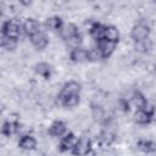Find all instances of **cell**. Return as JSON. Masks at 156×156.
Returning a JSON list of instances; mask_svg holds the SVG:
<instances>
[{
    "label": "cell",
    "instance_id": "6",
    "mask_svg": "<svg viewBox=\"0 0 156 156\" xmlns=\"http://www.w3.org/2000/svg\"><path fill=\"white\" fill-rule=\"evenodd\" d=\"M105 30H106V24H102L100 22H93L88 29L90 38L94 39L96 43L105 39Z\"/></svg>",
    "mask_w": 156,
    "mask_h": 156
},
{
    "label": "cell",
    "instance_id": "26",
    "mask_svg": "<svg viewBox=\"0 0 156 156\" xmlns=\"http://www.w3.org/2000/svg\"><path fill=\"white\" fill-rule=\"evenodd\" d=\"M99 140L102 145H110L113 140H115V135L110 132H102L100 135H99Z\"/></svg>",
    "mask_w": 156,
    "mask_h": 156
},
{
    "label": "cell",
    "instance_id": "29",
    "mask_svg": "<svg viewBox=\"0 0 156 156\" xmlns=\"http://www.w3.org/2000/svg\"><path fill=\"white\" fill-rule=\"evenodd\" d=\"M150 112H151V118H152V122H156V107L150 108Z\"/></svg>",
    "mask_w": 156,
    "mask_h": 156
},
{
    "label": "cell",
    "instance_id": "20",
    "mask_svg": "<svg viewBox=\"0 0 156 156\" xmlns=\"http://www.w3.org/2000/svg\"><path fill=\"white\" fill-rule=\"evenodd\" d=\"M136 146L140 151L150 154V152H155L156 151V143L149 139H140L136 143Z\"/></svg>",
    "mask_w": 156,
    "mask_h": 156
},
{
    "label": "cell",
    "instance_id": "3",
    "mask_svg": "<svg viewBox=\"0 0 156 156\" xmlns=\"http://www.w3.org/2000/svg\"><path fill=\"white\" fill-rule=\"evenodd\" d=\"M21 32H22V24H18L15 20L5 21L1 26V35L4 37L20 39Z\"/></svg>",
    "mask_w": 156,
    "mask_h": 156
},
{
    "label": "cell",
    "instance_id": "7",
    "mask_svg": "<svg viewBox=\"0 0 156 156\" xmlns=\"http://www.w3.org/2000/svg\"><path fill=\"white\" fill-rule=\"evenodd\" d=\"M116 46H117V43H113V41H110L106 39L96 43V49L100 51L102 58H108L115 52Z\"/></svg>",
    "mask_w": 156,
    "mask_h": 156
},
{
    "label": "cell",
    "instance_id": "14",
    "mask_svg": "<svg viewBox=\"0 0 156 156\" xmlns=\"http://www.w3.org/2000/svg\"><path fill=\"white\" fill-rule=\"evenodd\" d=\"M134 122L139 126H146L152 122L150 108L146 110H136L134 113Z\"/></svg>",
    "mask_w": 156,
    "mask_h": 156
},
{
    "label": "cell",
    "instance_id": "12",
    "mask_svg": "<svg viewBox=\"0 0 156 156\" xmlns=\"http://www.w3.org/2000/svg\"><path fill=\"white\" fill-rule=\"evenodd\" d=\"M29 40H30V44H32L35 49H38V50L45 49V48L48 46V44H49V38H48L46 33L43 32V30H40L39 33L32 35V37L29 38Z\"/></svg>",
    "mask_w": 156,
    "mask_h": 156
},
{
    "label": "cell",
    "instance_id": "22",
    "mask_svg": "<svg viewBox=\"0 0 156 156\" xmlns=\"http://www.w3.org/2000/svg\"><path fill=\"white\" fill-rule=\"evenodd\" d=\"M134 49H135V51H138L140 54H146L152 49V41L150 40V38L146 40H141V41H135Z\"/></svg>",
    "mask_w": 156,
    "mask_h": 156
},
{
    "label": "cell",
    "instance_id": "24",
    "mask_svg": "<svg viewBox=\"0 0 156 156\" xmlns=\"http://www.w3.org/2000/svg\"><path fill=\"white\" fill-rule=\"evenodd\" d=\"M17 44H18V39L1 35V46L4 49H6V50H13V49L17 48Z\"/></svg>",
    "mask_w": 156,
    "mask_h": 156
},
{
    "label": "cell",
    "instance_id": "18",
    "mask_svg": "<svg viewBox=\"0 0 156 156\" xmlns=\"http://www.w3.org/2000/svg\"><path fill=\"white\" fill-rule=\"evenodd\" d=\"M35 69V73L40 77H43L44 79H50L51 74H52V67L50 63L45 62V61H41V62H38L34 67Z\"/></svg>",
    "mask_w": 156,
    "mask_h": 156
},
{
    "label": "cell",
    "instance_id": "2",
    "mask_svg": "<svg viewBox=\"0 0 156 156\" xmlns=\"http://www.w3.org/2000/svg\"><path fill=\"white\" fill-rule=\"evenodd\" d=\"M150 33H151V29H150L147 23L138 22L130 29V38L133 39L134 43L135 41H141V40L149 39L150 38Z\"/></svg>",
    "mask_w": 156,
    "mask_h": 156
},
{
    "label": "cell",
    "instance_id": "25",
    "mask_svg": "<svg viewBox=\"0 0 156 156\" xmlns=\"http://www.w3.org/2000/svg\"><path fill=\"white\" fill-rule=\"evenodd\" d=\"M82 41H83V39H82V35H80V33H79V34H77V35L72 37L71 39L66 40V44H67V46H69V48H71V50H73V49L80 48Z\"/></svg>",
    "mask_w": 156,
    "mask_h": 156
},
{
    "label": "cell",
    "instance_id": "16",
    "mask_svg": "<svg viewBox=\"0 0 156 156\" xmlns=\"http://www.w3.org/2000/svg\"><path fill=\"white\" fill-rule=\"evenodd\" d=\"M58 34L66 41V40L71 39L72 37L79 34V30H78V27L74 23H67V24H63V27L60 29Z\"/></svg>",
    "mask_w": 156,
    "mask_h": 156
},
{
    "label": "cell",
    "instance_id": "4",
    "mask_svg": "<svg viewBox=\"0 0 156 156\" xmlns=\"http://www.w3.org/2000/svg\"><path fill=\"white\" fill-rule=\"evenodd\" d=\"M78 140V136H76V134L73 132H67L61 139H60V143H58V150L60 152H68V151H72L76 143Z\"/></svg>",
    "mask_w": 156,
    "mask_h": 156
},
{
    "label": "cell",
    "instance_id": "23",
    "mask_svg": "<svg viewBox=\"0 0 156 156\" xmlns=\"http://www.w3.org/2000/svg\"><path fill=\"white\" fill-rule=\"evenodd\" d=\"M91 116L96 122H102L105 121V110L98 104H91Z\"/></svg>",
    "mask_w": 156,
    "mask_h": 156
},
{
    "label": "cell",
    "instance_id": "19",
    "mask_svg": "<svg viewBox=\"0 0 156 156\" xmlns=\"http://www.w3.org/2000/svg\"><path fill=\"white\" fill-rule=\"evenodd\" d=\"M60 102L62 106L72 108L76 107L80 101V95H66V96H58Z\"/></svg>",
    "mask_w": 156,
    "mask_h": 156
},
{
    "label": "cell",
    "instance_id": "27",
    "mask_svg": "<svg viewBox=\"0 0 156 156\" xmlns=\"http://www.w3.org/2000/svg\"><path fill=\"white\" fill-rule=\"evenodd\" d=\"M88 50H89V61H99V60L102 58L101 57V54L96 49V46L95 48H91V49H88Z\"/></svg>",
    "mask_w": 156,
    "mask_h": 156
},
{
    "label": "cell",
    "instance_id": "13",
    "mask_svg": "<svg viewBox=\"0 0 156 156\" xmlns=\"http://www.w3.org/2000/svg\"><path fill=\"white\" fill-rule=\"evenodd\" d=\"M21 130V123L18 122H13V121H5L2 127H1V134L5 136H12L16 135L18 132Z\"/></svg>",
    "mask_w": 156,
    "mask_h": 156
},
{
    "label": "cell",
    "instance_id": "15",
    "mask_svg": "<svg viewBox=\"0 0 156 156\" xmlns=\"http://www.w3.org/2000/svg\"><path fill=\"white\" fill-rule=\"evenodd\" d=\"M63 21L60 16H51V17H48L44 22V27L48 29V30H51V32H60V29L63 27Z\"/></svg>",
    "mask_w": 156,
    "mask_h": 156
},
{
    "label": "cell",
    "instance_id": "21",
    "mask_svg": "<svg viewBox=\"0 0 156 156\" xmlns=\"http://www.w3.org/2000/svg\"><path fill=\"white\" fill-rule=\"evenodd\" d=\"M105 39L110 40V41H113V43H118V40H119V30L117 29L116 26H112V24H107L106 26Z\"/></svg>",
    "mask_w": 156,
    "mask_h": 156
},
{
    "label": "cell",
    "instance_id": "9",
    "mask_svg": "<svg viewBox=\"0 0 156 156\" xmlns=\"http://www.w3.org/2000/svg\"><path fill=\"white\" fill-rule=\"evenodd\" d=\"M69 60L74 63H82L89 61V50L84 48H77L69 51Z\"/></svg>",
    "mask_w": 156,
    "mask_h": 156
},
{
    "label": "cell",
    "instance_id": "17",
    "mask_svg": "<svg viewBox=\"0 0 156 156\" xmlns=\"http://www.w3.org/2000/svg\"><path fill=\"white\" fill-rule=\"evenodd\" d=\"M132 104L136 107V110H146L149 107V104H147V99L145 98V95L139 91V90H135L133 94H132Z\"/></svg>",
    "mask_w": 156,
    "mask_h": 156
},
{
    "label": "cell",
    "instance_id": "10",
    "mask_svg": "<svg viewBox=\"0 0 156 156\" xmlns=\"http://www.w3.org/2000/svg\"><path fill=\"white\" fill-rule=\"evenodd\" d=\"M82 85L76 80L66 82L58 94V96H66V95H80Z\"/></svg>",
    "mask_w": 156,
    "mask_h": 156
},
{
    "label": "cell",
    "instance_id": "8",
    "mask_svg": "<svg viewBox=\"0 0 156 156\" xmlns=\"http://www.w3.org/2000/svg\"><path fill=\"white\" fill-rule=\"evenodd\" d=\"M49 134L51 135V136H54V138H62L66 133H67V126H66V123L63 122V121H61V119H56V121H54L51 124H50V127H49Z\"/></svg>",
    "mask_w": 156,
    "mask_h": 156
},
{
    "label": "cell",
    "instance_id": "11",
    "mask_svg": "<svg viewBox=\"0 0 156 156\" xmlns=\"http://www.w3.org/2000/svg\"><path fill=\"white\" fill-rule=\"evenodd\" d=\"M37 139L30 134H23L18 139V147L24 151H33L37 149Z\"/></svg>",
    "mask_w": 156,
    "mask_h": 156
},
{
    "label": "cell",
    "instance_id": "28",
    "mask_svg": "<svg viewBox=\"0 0 156 156\" xmlns=\"http://www.w3.org/2000/svg\"><path fill=\"white\" fill-rule=\"evenodd\" d=\"M117 105H118V108L121 111H123V112H128L130 110V104H129V101L127 99H123V98L119 99L117 101Z\"/></svg>",
    "mask_w": 156,
    "mask_h": 156
},
{
    "label": "cell",
    "instance_id": "5",
    "mask_svg": "<svg viewBox=\"0 0 156 156\" xmlns=\"http://www.w3.org/2000/svg\"><path fill=\"white\" fill-rule=\"evenodd\" d=\"M41 24H40V22L38 21V20H35V18H32V17H29V18H27L23 23H22V32L27 35V37H32V35H34V34H37V33H39L41 29Z\"/></svg>",
    "mask_w": 156,
    "mask_h": 156
},
{
    "label": "cell",
    "instance_id": "1",
    "mask_svg": "<svg viewBox=\"0 0 156 156\" xmlns=\"http://www.w3.org/2000/svg\"><path fill=\"white\" fill-rule=\"evenodd\" d=\"M93 150V141L89 136L82 135L78 138L73 150L71 151L73 156H88Z\"/></svg>",
    "mask_w": 156,
    "mask_h": 156
}]
</instances>
